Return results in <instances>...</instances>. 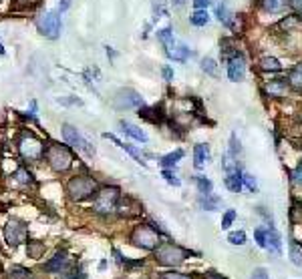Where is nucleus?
I'll list each match as a JSON object with an SVG mask.
<instances>
[{
  "label": "nucleus",
  "instance_id": "f257e3e1",
  "mask_svg": "<svg viewBox=\"0 0 302 279\" xmlns=\"http://www.w3.org/2000/svg\"><path fill=\"white\" fill-rule=\"evenodd\" d=\"M45 159L47 163L51 165L53 171L57 173H65L71 169L73 165V153L67 145H61V143H53L45 149Z\"/></svg>",
  "mask_w": 302,
  "mask_h": 279
},
{
  "label": "nucleus",
  "instance_id": "f03ea898",
  "mask_svg": "<svg viewBox=\"0 0 302 279\" xmlns=\"http://www.w3.org/2000/svg\"><path fill=\"white\" fill-rule=\"evenodd\" d=\"M190 255H192L190 251L175 245V243H159L155 249V261L159 265H165V267H177Z\"/></svg>",
  "mask_w": 302,
  "mask_h": 279
},
{
  "label": "nucleus",
  "instance_id": "7ed1b4c3",
  "mask_svg": "<svg viewBox=\"0 0 302 279\" xmlns=\"http://www.w3.org/2000/svg\"><path fill=\"white\" fill-rule=\"evenodd\" d=\"M121 199V191L119 187H103L95 193V201H93V209L101 215H109L117 209Z\"/></svg>",
  "mask_w": 302,
  "mask_h": 279
},
{
  "label": "nucleus",
  "instance_id": "20e7f679",
  "mask_svg": "<svg viewBox=\"0 0 302 279\" xmlns=\"http://www.w3.org/2000/svg\"><path fill=\"white\" fill-rule=\"evenodd\" d=\"M131 243L135 247H141L145 251H155L157 245L161 243V239H159V233L151 227V225H137L131 233Z\"/></svg>",
  "mask_w": 302,
  "mask_h": 279
},
{
  "label": "nucleus",
  "instance_id": "39448f33",
  "mask_svg": "<svg viewBox=\"0 0 302 279\" xmlns=\"http://www.w3.org/2000/svg\"><path fill=\"white\" fill-rule=\"evenodd\" d=\"M95 191H97V183L87 175H77L67 183V193L73 201H85Z\"/></svg>",
  "mask_w": 302,
  "mask_h": 279
},
{
  "label": "nucleus",
  "instance_id": "423d86ee",
  "mask_svg": "<svg viewBox=\"0 0 302 279\" xmlns=\"http://www.w3.org/2000/svg\"><path fill=\"white\" fill-rule=\"evenodd\" d=\"M18 151L22 155V159L26 161H41L45 157V145L41 139H36L32 133H24L18 139Z\"/></svg>",
  "mask_w": 302,
  "mask_h": 279
},
{
  "label": "nucleus",
  "instance_id": "0eeeda50",
  "mask_svg": "<svg viewBox=\"0 0 302 279\" xmlns=\"http://www.w3.org/2000/svg\"><path fill=\"white\" fill-rule=\"evenodd\" d=\"M63 139L67 145H71L73 149H79L83 153H87L89 157L95 155V147H91V143L87 139H83V135L75 129L73 125H63Z\"/></svg>",
  "mask_w": 302,
  "mask_h": 279
},
{
  "label": "nucleus",
  "instance_id": "6e6552de",
  "mask_svg": "<svg viewBox=\"0 0 302 279\" xmlns=\"http://www.w3.org/2000/svg\"><path fill=\"white\" fill-rule=\"evenodd\" d=\"M4 237H6L8 245L16 247V245H20V243L26 241L28 227H26L22 221H18V219H10V221L6 223V227H4Z\"/></svg>",
  "mask_w": 302,
  "mask_h": 279
},
{
  "label": "nucleus",
  "instance_id": "1a4fd4ad",
  "mask_svg": "<svg viewBox=\"0 0 302 279\" xmlns=\"http://www.w3.org/2000/svg\"><path fill=\"white\" fill-rule=\"evenodd\" d=\"M39 28H41V34H45L47 38H51V41L59 38L61 36V14L57 10L47 12L39 20Z\"/></svg>",
  "mask_w": 302,
  "mask_h": 279
},
{
  "label": "nucleus",
  "instance_id": "9d476101",
  "mask_svg": "<svg viewBox=\"0 0 302 279\" xmlns=\"http://www.w3.org/2000/svg\"><path fill=\"white\" fill-rule=\"evenodd\" d=\"M115 107L117 109H141L143 97L133 89H121L115 95Z\"/></svg>",
  "mask_w": 302,
  "mask_h": 279
},
{
  "label": "nucleus",
  "instance_id": "9b49d317",
  "mask_svg": "<svg viewBox=\"0 0 302 279\" xmlns=\"http://www.w3.org/2000/svg\"><path fill=\"white\" fill-rule=\"evenodd\" d=\"M246 76V60L242 53H236L228 58V78L232 83H240Z\"/></svg>",
  "mask_w": 302,
  "mask_h": 279
},
{
  "label": "nucleus",
  "instance_id": "f8f14e48",
  "mask_svg": "<svg viewBox=\"0 0 302 279\" xmlns=\"http://www.w3.org/2000/svg\"><path fill=\"white\" fill-rule=\"evenodd\" d=\"M67 269H69V257L65 251L57 253L49 263H45V271L49 273H65Z\"/></svg>",
  "mask_w": 302,
  "mask_h": 279
},
{
  "label": "nucleus",
  "instance_id": "ddd939ff",
  "mask_svg": "<svg viewBox=\"0 0 302 279\" xmlns=\"http://www.w3.org/2000/svg\"><path fill=\"white\" fill-rule=\"evenodd\" d=\"M210 157H212L210 147L204 145V143H198L194 147V167L196 169H204L208 165V161H210Z\"/></svg>",
  "mask_w": 302,
  "mask_h": 279
},
{
  "label": "nucleus",
  "instance_id": "4468645a",
  "mask_svg": "<svg viewBox=\"0 0 302 279\" xmlns=\"http://www.w3.org/2000/svg\"><path fill=\"white\" fill-rule=\"evenodd\" d=\"M266 241H268V249H270L272 253H276V255L282 253V237H280V233L276 231L274 225H270V227L266 229Z\"/></svg>",
  "mask_w": 302,
  "mask_h": 279
},
{
  "label": "nucleus",
  "instance_id": "2eb2a0df",
  "mask_svg": "<svg viewBox=\"0 0 302 279\" xmlns=\"http://www.w3.org/2000/svg\"><path fill=\"white\" fill-rule=\"evenodd\" d=\"M286 81H288V87H290L292 91L302 93V62H298V64H294V66L290 68Z\"/></svg>",
  "mask_w": 302,
  "mask_h": 279
},
{
  "label": "nucleus",
  "instance_id": "dca6fc26",
  "mask_svg": "<svg viewBox=\"0 0 302 279\" xmlns=\"http://www.w3.org/2000/svg\"><path fill=\"white\" fill-rule=\"evenodd\" d=\"M119 127H121V131H123L125 135H129L131 139H135V141H139V143H147V141H149V137H147V133H145L143 129H139V127H135V125H131V123H127V121H121Z\"/></svg>",
  "mask_w": 302,
  "mask_h": 279
},
{
  "label": "nucleus",
  "instance_id": "f3484780",
  "mask_svg": "<svg viewBox=\"0 0 302 279\" xmlns=\"http://www.w3.org/2000/svg\"><path fill=\"white\" fill-rule=\"evenodd\" d=\"M137 114L141 118H145V121H149V123H161L163 121L161 107H141Z\"/></svg>",
  "mask_w": 302,
  "mask_h": 279
},
{
  "label": "nucleus",
  "instance_id": "a211bd4d",
  "mask_svg": "<svg viewBox=\"0 0 302 279\" xmlns=\"http://www.w3.org/2000/svg\"><path fill=\"white\" fill-rule=\"evenodd\" d=\"M216 16H218V20H220L224 26L234 28V14H232V10L228 8V4H226V2H220V4L216 6Z\"/></svg>",
  "mask_w": 302,
  "mask_h": 279
},
{
  "label": "nucleus",
  "instance_id": "6ab92c4d",
  "mask_svg": "<svg viewBox=\"0 0 302 279\" xmlns=\"http://www.w3.org/2000/svg\"><path fill=\"white\" fill-rule=\"evenodd\" d=\"M165 55H167V58H171L175 62H187V58L192 56L190 49H187L185 45H173V49H169Z\"/></svg>",
  "mask_w": 302,
  "mask_h": 279
},
{
  "label": "nucleus",
  "instance_id": "aec40b11",
  "mask_svg": "<svg viewBox=\"0 0 302 279\" xmlns=\"http://www.w3.org/2000/svg\"><path fill=\"white\" fill-rule=\"evenodd\" d=\"M103 137H105V139H109V141H113V143H115L117 147H121L123 151H127V153H129V155L135 159V161H137L139 165H143V167H145V161H143V157L139 155V151H137V149H133L131 145H125V143H121V141H119L115 135H111V133H103Z\"/></svg>",
  "mask_w": 302,
  "mask_h": 279
},
{
  "label": "nucleus",
  "instance_id": "412c9836",
  "mask_svg": "<svg viewBox=\"0 0 302 279\" xmlns=\"http://www.w3.org/2000/svg\"><path fill=\"white\" fill-rule=\"evenodd\" d=\"M224 185L228 187L232 193H240V191H242V187H244L242 171L238 169V171H234V173H228V175H226V179H224Z\"/></svg>",
  "mask_w": 302,
  "mask_h": 279
},
{
  "label": "nucleus",
  "instance_id": "4be33fe9",
  "mask_svg": "<svg viewBox=\"0 0 302 279\" xmlns=\"http://www.w3.org/2000/svg\"><path fill=\"white\" fill-rule=\"evenodd\" d=\"M288 4H290V0H262V8H264V12H270V14L284 12Z\"/></svg>",
  "mask_w": 302,
  "mask_h": 279
},
{
  "label": "nucleus",
  "instance_id": "5701e85b",
  "mask_svg": "<svg viewBox=\"0 0 302 279\" xmlns=\"http://www.w3.org/2000/svg\"><path fill=\"white\" fill-rule=\"evenodd\" d=\"M286 87H288L286 78H274V81H270V83L266 85V93H268L270 97H284Z\"/></svg>",
  "mask_w": 302,
  "mask_h": 279
},
{
  "label": "nucleus",
  "instance_id": "b1692460",
  "mask_svg": "<svg viewBox=\"0 0 302 279\" xmlns=\"http://www.w3.org/2000/svg\"><path fill=\"white\" fill-rule=\"evenodd\" d=\"M220 205H222V199L218 195H202L200 199V207L202 209H208V211H220Z\"/></svg>",
  "mask_w": 302,
  "mask_h": 279
},
{
  "label": "nucleus",
  "instance_id": "393cba45",
  "mask_svg": "<svg viewBox=\"0 0 302 279\" xmlns=\"http://www.w3.org/2000/svg\"><path fill=\"white\" fill-rule=\"evenodd\" d=\"M157 38H159V43L163 45V49H165V53H167L169 49H173V45H175V41H173V28H171V26H165V28H161V30H157Z\"/></svg>",
  "mask_w": 302,
  "mask_h": 279
},
{
  "label": "nucleus",
  "instance_id": "a878e982",
  "mask_svg": "<svg viewBox=\"0 0 302 279\" xmlns=\"http://www.w3.org/2000/svg\"><path fill=\"white\" fill-rule=\"evenodd\" d=\"M260 68H262L264 72H280V70H282V64H280V60L274 58V56H264V58H260Z\"/></svg>",
  "mask_w": 302,
  "mask_h": 279
},
{
  "label": "nucleus",
  "instance_id": "bb28decb",
  "mask_svg": "<svg viewBox=\"0 0 302 279\" xmlns=\"http://www.w3.org/2000/svg\"><path fill=\"white\" fill-rule=\"evenodd\" d=\"M181 157H183V149H175L173 153H169V155L161 157V159H159V163H161V167H163V169H167V167H175Z\"/></svg>",
  "mask_w": 302,
  "mask_h": 279
},
{
  "label": "nucleus",
  "instance_id": "cd10ccee",
  "mask_svg": "<svg viewBox=\"0 0 302 279\" xmlns=\"http://www.w3.org/2000/svg\"><path fill=\"white\" fill-rule=\"evenodd\" d=\"M190 22L194 24V26H206L208 22H210V14H208V10H196L192 16H190Z\"/></svg>",
  "mask_w": 302,
  "mask_h": 279
},
{
  "label": "nucleus",
  "instance_id": "c85d7f7f",
  "mask_svg": "<svg viewBox=\"0 0 302 279\" xmlns=\"http://www.w3.org/2000/svg\"><path fill=\"white\" fill-rule=\"evenodd\" d=\"M290 261L296 265V267H302V247L298 243H290Z\"/></svg>",
  "mask_w": 302,
  "mask_h": 279
},
{
  "label": "nucleus",
  "instance_id": "c756f323",
  "mask_svg": "<svg viewBox=\"0 0 302 279\" xmlns=\"http://www.w3.org/2000/svg\"><path fill=\"white\" fill-rule=\"evenodd\" d=\"M196 185H198V191H200L202 195H210V193H212V189H214L212 181H210V179H206V177H202V175H198V177H196Z\"/></svg>",
  "mask_w": 302,
  "mask_h": 279
},
{
  "label": "nucleus",
  "instance_id": "7c9ffc66",
  "mask_svg": "<svg viewBox=\"0 0 302 279\" xmlns=\"http://www.w3.org/2000/svg\"><path fill=\"white\" fill-rule=\"evenodd\" d=\"M202 70H204L206 74H210V76H218V62L208 56V58L202 60Z\"/></svg>",
  "mask_w": 302,
  "mask_h": 279
},
{
  "label": "nucleus",
  "instance_id": "2f4dec72",
  "mask_svg": "<svg viewBox=\"0 0 302 279\" xmlns=\"http://www.w3.org/2000/svg\"><path fill=\"white\" fill-rule=\"evenodd\" d=\"M228 241H230L232 245H244V243H246V233H244V231H232V233L228 235Z\"/></svg>",
  "mask_w": 302,
  "mask_h": 279
},
{
  "label": "nucleus",
  "instance_id": "473e14b6",
  "mask_svg": "<svg viewBox=\"0 0 302 279\" xmlns=\"http://www.w3.org/2000/svg\"><path fill=\"white\" fill-rule=\"evenodd\" d=\"M8 277L10 279H30V271L24 267H14L8 271Z\"/></svg>",
  "mask_w": 302,
  "mask_h": 279
},
{
  "label": "nucleus",
  "instance_id": "72a5a7b5",
  "mask_svg": "<svg viewBox=\"0 0 302 279\" xmlns=\"http://www.w3.org/2000/svg\"><path fill=\"white\" fill-rule=\"evenodd\" d=\"M254 239H256V243H258V247H262V249H266L268 247V241H266V229H256L254 231Z\"/></svg>",
  "mask_w": 302,
  "mask_h": 279
},
{
  "label": "nucleus",
  "instance_id": "f704fd0d",
  "mask_svg": "<svg viewBox=\"0 0 302 279\" xmlns=\"http://www.w3.org/2000/svg\"><path fill=\"white\" fill-rule=\"evenodd\" d=\"M236 221V211L234 209H228L226 215L222 217V229H230V225Z\"/></svg>",
  "mask_w": 302,
  "mask_h": 279
},
{
  "label": "nucleus",
  "instance_id": "c9c22d12",
  "mask_svg": "<svg viewBox=\"0 0 302 279\" xmlns=\"http://www.w3.org/2000/svg\"><path fill=\"white\" fill-rule=\"evenodd\" d=\"M242 181H244V185H246L252 193H256V191H258V183H256L254 175H250V173H242Z\"/></svg>",
  "mask_w": 302,
  "mask_h": 279
},
{
  "label": "nucleus",
  "instance_id": "e433bc0d",
  "mask_svg": "<svg viewBox=\"0 0 302 279\" xmlns=\"http://www.w3.org/2000/svg\"><path fill=\"white\" fill-rule=\"evenodd\" d=\"M159 279H192V275L179 273V271H165V273L159 275Z\"/></svg>",
  "mask_w": 302,
  "mask_h": 279
},
{
  "label": "nucleus",
  "instance_id": "4c0bfd02",
  "mask_svg": "<svg viewBox=\"0 0 302 279\" xmlns=\"http://www.w3.org/2000/svg\"><path fill=\"white\" fill-rule=\"evenodd\" d=\"M43 251H45V245H43V243H28V253H30V257L39 259Z\"/></svg>",
  "mask_w": 302,
  "mask_h": 279
},
{
  "label": "nucleus",
  "instance_id": "58836bf2",
  "mask_svg": "<svg viewBox=\"0 0 302 279\" xmlns=\"http://www.w3.org/2000/svg\"><path fill=\"white\" fill-rule=\"evenodd\" d=\"M228 153H232L234 157H238V155L242 153V147H240V141H238V137H236V135H232V137H230V149H228Z\"/></svg>",
  "mask_w": 302,
  "mask_h": 279
},
{
  "label": "nucleus",
  "instance_id": "ea45409f",
  "mask_svg": "<svg viewBox=\"0 0 302 279\" xmlns=\"http://www.w3.org/2000/svg\"><path fill=\"white\" fill-rule=\"evenodd\" d=\"M161 177H163V179H165L169 185H173V187H179V185H181V181H179V179L173 175V171H169V169H163Z\"/></svg>",
  "mask_w": 302,
  "mask_h": 279
},
{
  "label": "nucleus",
  "instance_id": "a19ab883",
  "mask_svg": "<svg viewBox=\"0 0 302 279\" xmlns=\"http://www.w3.org/2000/svg\"><path fill=\"white\" fill-rule=\"evenodd\" d=\"M290 181L294 183V185H298V187H302V163H298V167L290 173Z\"/></svg>",
  "mask_w": 302,
  "mask_h": 279
},
{
  "label": "nucleus",
  "instance_id": "79ce46f5",
  "mask_svg": "<svg viewBox=\"0 0 302 279\" xmlns=\"http://www.w3.org/2000/svg\"><path fill=\"white\" fill-rule=\"evenodd\" d=\"M16 179H18L20 183H32V177H30V173H28L26 169H18V171H16Z\"/></svg>",
  "mask_w": 302,
  "mask_h": 279
},
{
  "label": "nucleus",
  "instance_id": "37998d69",
  "mask_svg": "<svg viewBox=\"0 0 302 279\" xmlns=\"http://www.w3.org/2000/svg\"><path fill=\"white\" fill-rule=\"evenodd\" d=\"M250 279H268V271L264 269V267H256L252 271V277Z\"/></svg>",
  "mask_w": 302,
  "mask_h": 279
},
{
  "label": "nucleus",
  "instance_id": "c03bdc74",
  "mask_svg": "<svg viewBox=\"0 0 302 279\" xmlns=\"http://www.w3.org/2000/svg\"><path fill=\"white\" fill-rule=\"evenodd\" d=\"M210 6V0H194V8L196 10H206Z\"/></svg>",
  "mask_w": 302,
  "mask_h": 279
},
{
  "label": "nucleus",
  "instance_id": "a18cd8bd",
  "mask_svg": "<svg viewBox=\"0 0 302 279\" xmlns=\"http://www.w3.org/2000/svg\"><path fill=\"white\" fill-rule=\"evenodd\" d=\"M161 72H163V78H165L167 83H169V81H173V68H171V66H163V70H161Z\"/></svg>",
  "mask_w": 302,
  "mask_h": 279
},
{
  "label": "nucleus",
  "instance_id": "49530a36",
  "mask_svg": "<svg viewBox=\"0 0 302 279\" xmlns=\"http://www.w3.org/2000/svg\"><path fill=\"white\" fill-rule=\"evenodd\" d=\"M69 6H71V0H63V2L57 6V12H59V14H63V12H65Z\"/></svg>",
  "mask_w": 302,
  "mask_h": 279
},
{
  "label": "nucleus",
  "instance_id": "de8ad7c7",
  "mask_svg": "<svg viewBox=\"0 0 302 279\" xmlns=\"http://www.w3.org/2000/svg\"><path fill=\"white\" fill-rule=\"evenodd\" d=\"M204 279H226V277L220 275V273H216V271H208V273L204 275Z\"/></svg>",
  "mask_w": 302,
  "mask_h": 279
},
{
  "label": "nucleus",
  "instance_id": "09e8293b",
  "mask_svg": "<svg viewBox=\"0 0 302 279\" xmlns=\"http://www.w3.org/2000/svg\"><path fill=\"white\" fill-rule=\"evenodd\" d=\"M290 6L298 12H302V0H290Z\"/></svg>",
  "mask_w": 302,
  "mask_h": 279
},
{
  "label": "nucleus",
  "instance_id": "8fccbe9b",
  "mask_svg": "<svg viewBox=\"0 0 302 279\" xmlns=\"http://www.w3.org/2000/svg\"><path fill=\"white\" fill-rule=\"evenodd\" d=\"M107 56H111V58H113V56H115V51H113L111 47H107Z\"/></svg>",
  "mask_w": 302,
  "mask_h": 279
},
{
  "label": "nucleus",
  "instance_id": "3c124183",
  "mask_svg": "<svg viewBox=\"0 0 302 279\" xmlns=\"http://www.w3.org/2000/svg\"><path fill=\"white\" fill-rule=\"evenodd\" d=\"M185 0H173V6H183Z\"/></svg>",
  "mask_w": 302,
  "mask_h": 279
},
{
  "label": "nucleus",
  "instance_id": "603ef678",
  "mask_svg": "<svg viewBox=\"0 0 302 279\" xmlns=\"http://www.w3.org/2000/svg\"><path fill=\"white\" fill-rule=\"evenodd\" d=\"M0 55H6V51H4V47H2V43H0Z\"/></svg>",
  "mask_w": 302,
  "mask_h": 279
}]
</instances>
